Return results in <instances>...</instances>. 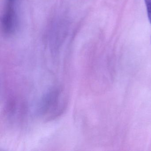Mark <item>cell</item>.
Returning <instances> with one entry per match:
<instances>
[{"instance_id":"cell-1","label":"cell","mask_w":151,"mask_h":151,"mask_svg":"<svg viewBox=\"0 0 151 151\" xmlns=\"http://www.w3.org/2000/svg\"><path fill=\"white\" fill-rule=\"evenodd\" d=\"M148 20L151 24V0H145Z\"/></svg>"},{"instance_id":"cell-2","label":"cell","mask_w":151,"mask_h":151,"mask_svg":"<svg viewBox=\"0 0 151 151\" xmlns=\"http://www.w3.org/2000/svg\"></svg>"}]
</instances>
